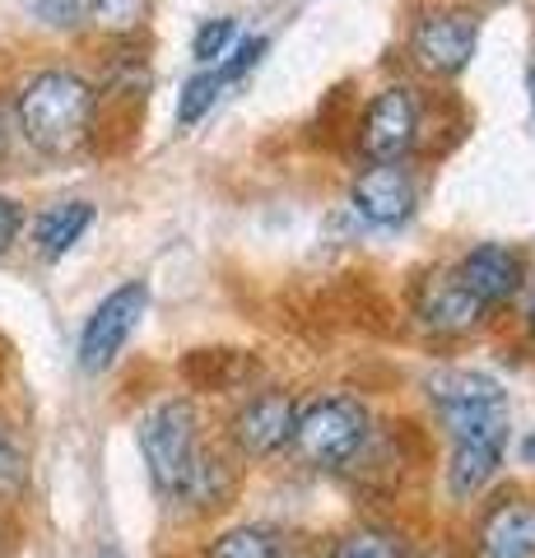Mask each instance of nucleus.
<instances>
[{"instance_id": "nucleus-1", "label": "nucleus", "mask_w": 535, "mask_h": 558, "mask_svg": "<svg viewBox=\"0 0 535 558\" xmlns=\"http://www.w3.org/2000/svg\"><path fill=\"white\" fill-rule=\"evenodd\" d=\"M135 438H141V457L149 465L154 488L168 502L210 512L233 498V465L200 438V414L192 400H182V396L159 400L141 418Z\"/></svg>"}, {"instance_id": "nucleus-2", "label": "nucleus", "mask_w": 535, "mask_h": 558, "mask_svg": "<svg viewBox=\"0 0 535 558\" xmlns=\"http://www.w3.org/2000/svg\"><path fill=\"white\" fill-rule=\"evenodd\" d=\"M14 117H20L24 140L42 159H75L94 140L98 94L75 70H42L20 89Z\"/></svg>"}, {"instance_id": "nucleus-3", "label": "nucleus", "mask_w": 535, "mask_h": 558, "mask_svg": "<svg viewBox=\"0 0 535 558\" xmlns=\"http://www.w3.org/2000/svg\"><path fill=\"white\" fill-rule=\"evenodd\" d=\"M428 400L452 442H498L508 447V396L489 373L447 368L428 377Z\"/></svg>"}, {"instance_id": "nucleus-4", "label": "nucleus", "mask_w": 535, "mask_h": 558, "mask_svg": "<svg viewBox=\"0 0 535 558\" xmlns=\"http://www.w3.org/2000/svg\"><path fill=\"white\" fill-rule=\"evenodd\" d=\"M368 442V410L354 396H317L299 405L293 451L313 470H344Z\"/></svg>"}, {"instance_id": "nucleus-5", "label": "nucleus", "mask_w": 535, "mask_h": 558, "mask_svg": "<svg viewBox=\"0 0 535 558\" xmlns=\"http://www.w3.org/2000/svg\"><path fill=\"white\" fill-rule=\"evenodd\" d=\"M410 61L434 80H457L471 70L475 51H479V14L447 5V10H424L420 20L410 24L405 38Z\"/></svg>"}, {"instance_id": "nucleus-6", "label": "nucleus", "mask_w": 535, "mask_h": 558, "mask_svg": "<svg viewBox=\"0 0 535 558\" xmlns=\"http://www.w3.org/2000/svg\"><path fill=\"white\" fill-rule=\"evenodd\" d=\"M145 303H149V289L141 279H131V284L112 289L108 299L89 312L84 336H80V368L84 373H108L112 363L122 359L126 340L135 336V326L145 317Z\"/></svg>"}, {"instance_id": "nucleus-7", "label": "nucleus", "mask_w": 535, "mask_h": 558, "mask_svg": "<svg viewBox=\"0 0 535 558\" xmlns=\"http://www.w3.org/2000/svg\"><path fill=\"white\" fill-rule=\"evenodd\" d=\"M420 140V98L405 84H387L358 121V154L368 163H405Z\"/></svg>"}, {"instance_id": "nucleus-8", "label": "nucleus", "mask_w": 535, "mask_h": 558, "mask_svg": "<svg viewBox=\"0 0 535 558\" xmlns=\"http://www.w3.org/2000/svg\"><path fill=\"white\" fill-rule=\"evenodd\" d=\"M293 418H299V400L289 391H256L233 410L229 442L243 461H270L293 442Z\"/></svg>"}, {"instance_id": "nucleus-9", "label": "nucleus", "mask_w": 535, "mask_h": 558, "mask_svg": "<svg viewBox=\"0 0 535 558\" xmlns=\"http://www.w3.org/2000/svg\"><path fill=\"white\" fill-rule=\"evenodd\" d=\"M350 201L368 223H377V229H396V223H405L414 215L420 186H414L405 163H368L354 178Z\"/></svg>"}, {"instance_id": "nucleus-10", "label": "nucleus", "mask_w": 535, "mask_h": 558, "mask_svg": "<svg viewBox=\"0 0 535 558\" xmlns=\"http://www.w3.org/2000/svg\"><path fill=\"white\" fill-rule=\"evenodd\" d=\"M452 275L461 279V289L471 293L479 307H498V303L516 299V289H522V279H526V260L516 247H508V242H485V247H475Z\"/></svg>"}, {"instance_id": "nucleus-11", "label": "nucleus", "mask_w": 535, "mask_h": 558, "mask_svg": "<svg viewBox=\"0 0 535 558\" xmlns=\"http://www.w3.org/2000/svg\"><path fill=\"white\" fill-rule=\"evenodd\" d=\"M489 307H479L471 293L461 289V279L452 270H438L428 275L420 289H414V317H420L428 330H438V336H465L471 326L485 322Z\"/></svg>"}, {"instance_id": "nucleus-12", "label": "nucleus", "mask_w": 535, "mask_h": 558, "mask_svg": "<svg viewBox=\"0 0 535 558\" xmlns=\"http://www.w3.org/2000/svg\"><path fill=\"white\" fill-rule=\"evenodd\" d=\"M475 558H535V502L498 498L475 526Z\"/></svg>"}, {"instance_id": "nucleus-13", "label": "nucleus", "mask_w": 535, "mask_h": 558, "mask_svg": "<svg viewBox=\"0 0 535 558\" xmlns=\"http://www.w3.org/2000/svg\"><path fill=\"white\" fill-rule=\"evenodd\" d=\"M498 465H503V447L498 442H452V461H447V494L457 502H471L485 488Z\"/></svg>"}, {"instance_id": "nucleus-14", "label": "nucleus", "mask_w": 535, "mask_h": 558, "mask_svg": "<svg viewBox=\"0 0 535 558\" xmlns=\"http://www.w3.org/2000/svg\"><path fill=\"white\" fill-rule=\"evenodd\" d=\"M89 223H94V205L89 201H61V205H51L47 215L38 219V256L42 260H61L84 233H89Z\"/></svg>"}, {"instance_id": "nucleus-15", "label": "nucleus", "mask_w": 535, "mask_h": 558, "mask_svg": "<svg viewBox=\"0 0 535 558\" xmlns=\"http://www.w3.org/2000/svg\"><path fill=\"white\" fill-rule=\"evenodd\" d=\"M205 558H284V545L266 526H233L210 539Z\"/></svg>"}, {"instance_id": "nucleus-16", "label": "nucleus", "mask_w": 535, "mask_h": 558, "mask_svg": "<svg viewBox=\"0 0 535 558\" xmlns=\"http://www.w3.org/2000/svg\"><path fill=\"white\" fill-rule=\"evenodd\" d=\"M331 558H405V539L396 531L354 526L331 545Z\"/></svg>"}, {"instance_id": "nucleus-17", "label": "nucleus", "mask_w": 535, "mask_h": 558, "mask_svg": "<svg viewBox=\"0 0 535 558\" xmlns=\"http://www.w3.org/2000/svg\"><path fill=\"white\" fill-rule=\"evenodd\" d=\"M192 363H205V377H196V381H200V387H210V391H233V387H243V381L256 373V359L229 354V349H215V354H196Z\"/></svg>"}, {"instance_id": "nucleus-18", "label": "nucleus", "mask_w": 535, "mask_h": 558, "mask_svg": "<svg viewBox=\"0 0 535 558\" xmlns=\"http://www.w3.org/2000/svg\"><path fill=\"white\" fill-rule=\"evenodd\" d=\"M149 14V0H89V28L98 33H135Z\"/></svg>"}, {"instance_id": "nucleus-19", "label": "nucleus", "mask_w": 535, "mask_h": 558, "mask_svg": "<svg viewBox=\"0 0 535 558\" xmlns=\"http://www.w3.org/2000/svg\"><path fill=\"white\" fill-rule=\"evenodd\" d=\"M238 38V24L229 20V14H219V20H205L196 28V38H192V57L200 65H219L223 57H229V47Z\"/></svg>"}, {"instance_id": "nucleus-20", "label": "nucleus", "mask_w": 535, "mask_h": 558, "mask_svg": "<svg viewBox=\"0 0 535 558\" xmlns=\"http://www.w3.org/2000/svg\"><path fill=\"white\" fill-rule=\"evenodd\" d=\"M219 89H223V84H219V75H215V70H210V75H196V80H186V84H182V98H178V121H182V126H196V121H200L205 112L215 108Z\"/></svg>"}, {"instance_id": "nucleus-21", "label": "nucleus", "mask_w": 535, "mask_h": 558, "mask_svg": "<svg viewBox=\"0 0 535 558\" xmlns=\"http://www.w3.org/2000/svg\"><path fill=\"white\" fill-rule=\"evenodd\" d=\"M24 480H28V457L20 438L0 424V498H14L24 488Z\"/></svg>"}, {"instance_id": "nucleus-22", "label": "nucleus", "mask_w": 535, "mask_h": 558, "mask_svg": "<svg viewBox=\"0 0 535 558\" xmlns=\"http://www.w3.org/2000/svg\"><path fill=\"white\" fill-rule=\"evenodd\" d=\"M33 14L51 28H84L89 24V0H33Z\"/></svg>"}, {"instance_id": "nucleus-23", "label": "nucleus", "mask_w": 535, "mask_h": 558, "mask_svg": "<svg viewBox=\"0 0 535 558\" xmlns=\"http://www.w3.org/2000/svg\"><path fill=\"white\" fill-rule=\"evenodd\" d=\"M266 38H243V43H238L233 47V57H223L219 65H215V75H219V84H229V80H243L247 75V70L256 65V61H262L266 57Z\"/></svg>"}, {"instance_id": "nucleus-24", "label": "nucleus", "mask_w": 535, "mask_h": 558, "mask_svg": "<svg viewBox=\"0 0 535 558\" xmlns=\"http://www.w3.org/2000/svg\"><path fill=\"white\" fill-rule=\"evenodd\" d=\"M20 229H24V205L10 201V196H0V256L20 242Z\"/></svg>"}, {"instance_id": "nucleus-25", "label": "nucleus", "mask_w": 535, "mask_h": 558, "mask_svg": "<svg viewBox=\"0 0 535 558\" xmlns=\"http://www.w3.org/2000/svg\"><path fill=\"white\" fill-rule=\"evenodd\" d=\"M522 461H526V465H535V428L522 438Z\"/></svg>"}, {"instance_id": "nucleus-26", "label": "nucleus", "mask_w": 535, "mask_h": 558, "mask_svg": "<svg viewBox=\"0 0 535 558\" xmlns=\"http://www.w3.org/2000/svg\"><path fill=\"white\" fill-rule=\"evenodd\" d=\"M5 149H10V131H5V117H0V163H5Z\"/></svg>"}, {"instance_id": "nucleus-27", "label": "nucleus", "mask_w": 535, "mask_h": 558, "mask_svg": "<svg viewBox=\"0 0 535 558\" xmlns=\"http://www.w3.org/2000/svg\"><path fill=\"white\" fill-rule=\"evenodd\" d=\"M526 317H531V330H535V299H531V312H526Z\"/></svg>"}, {"instance_id": "nucleus-28", "label": "nucleus", "mask_w": 535, "mask_h": 558, "mask_svg": "<svg viewBox=\"0 0 535 558\" xmlns=\"http://www.w3.org/2000/svg\"><path fill=\"white\" fill-rule=\"evenodd\" d=\"M531 102H535V70H531Z\"/></svg>"}]
</instances>
